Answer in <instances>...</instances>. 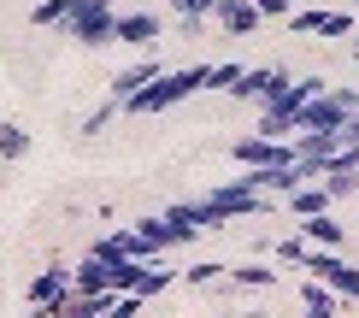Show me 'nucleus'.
Wrapping results in <instances>:
<instances>
[{
	"mask_svg": "<svg viewBox=\"0 0 359 318\" xmlns=\"http://www.w3.org/2000/svg\"><path fill=\"white\" fill-rule=\"evenodd\" d=\"M159 36H165V18H159V12H118V41H124V48L154 53Z\"/></svg>",
	"mask_w": 359,
	"mask_h": 318,
	"instance_id": "nucleus-6",
	"label": "nucleus"
},
{
	"mask_svg": "<svg viewBox=\"0 0 359 318\" xmlns=\"http://www.w3.org/2000/svg\"><path fill=\"white\" fill-rule=\"evenodd\" d=\"M29 154V130L24 124H0V159H24Z\"/></svg>",
	"mask_w": 359,
	"mask_h": 318,
	"instance_id": "nucleus-14",
	"label": "nucleus"
},
{
	"mask_svg": "<svg viewBox=\"0 0 359 318\" xmlns=\"http://www.w3.org/2000/svg\"><path fill=\"white\" fill-rule=\"evenodd\" d=\"M324 18H330V6H301V12H289V29H301V36H312V29H324Z\"/></svg>",
	"mask_w": 359,
	"mask_h": 318,
	"instance_id": "nucleus-15",
	"label": "nucleus"
},
{
	"mask_svg": "<svg viewBox=\"0 0 359 318\" xmlns=\"http://www.w3.org/2000/svg\"><path fill=\"white\" fill-rule=\"evenodd\" d=\"M330 201H336V194L324 189V183H301V189H294V194H283V206H289L294 218H312V212H324V206H330Z\"/></svg>",
	"mask_w": 359,
	"mask_h": 318,
	"instance_id": "nucleus-11",
	"label": "nucleus"
},
{
	"mask_svg": "<svg viewBox=\"0 0 359 318\" xmlns=\"http://www.w3.org/2000/svg\"><path fill=\"white\" fill-rule=\"evenodd\" d=\"M71 283H77V277H71L65 265H48V271H41V277L24 289V300H29V307H36L41 318H53V312H65V300H71Z\"/></svg>",
	"mask_w": 359,
	"mask_h": 318,
	"instance_id": "nucleus-5",
	"label": "nucleus"
},
{
	"mask_svg": "<svg viewBox=\"0 0 359 318\" xmlns=\"http://www.w3.org/2000/svg\"><path fill=\"white\" fill-rule=\"evenodd\" d=\"M301 307L318 312V318H330V312H336V289H330L324 277H318V283H301Z\"/></svg>",
	"mask_w": 359,
	"mask_h": 318,
	"instance_id": "nucleus-13",
	"label": "nucleus"
},
{
	"mask_svg": "<svg viewBox=\"0 0 359 318\" xmlns=\"http://www.w3.org/2000/svg\"><path fill=\"white\" fill-rule=\"evenodd\" d=\"M348 6H359V0H348Z\"/></svg>",
	"mask_w": 359,
	"mask_h": 318,
	"instance_id": "nucleus-25",
	"label": "nucleus"
},
{
	"mask_svg": "<svg viewBox=\"0 0 359 318\" xmlns=\"http://www.w3.org/2000/svg\"><path fill=\"white\" fill-rule=\"evenodd\" d=\"M306 271H312V277H324L341 300H359V265L341 260V248H306Z\"/></svg>",
	"mask_w": 359,
	"mask_h": 318,
	"instance_id": "nucleus-3",
	"label": "nucleus"
},
{
	"mask_svg": "<svg viewBox=\"0 0 359 318\" xmlns=\"http://www.w3.org/2000/svg\"><path fill=\"white\" fill-rule=\"evenodd\" d=\"M212 24L224 29V36H253V29L265 24V12L253 6V0H218V12H212Z\"/></svg>",
	"mask_w": 359,
	"mask_h": 318,
	"instance_id": "nucleus-8",
	"label": "nucleus"
},
{
	"mask_svg": "<svg viewBox=\"0 0 359 318\" xmlns=\"http://www.w3.org/2000/svg\"><path fill=\"white\" fill-rule=\"evenodd\" d=\"M230 277H236V289H271L277 271H265V265H242V271H230Z\"/></svg>",
	"mask_w": 359,
	"mask_h": 318,
	"instance_id": "nucleus-16",
	"label": "nucleus"
},
{
	"mask_svg": "<svg viewBox=\"0 0 359 318\" xmlns=\"http://www.w3.org/2000/svg\"><path fill=\"white\" fill-rule=\"evenodd\" d=\"M201 201L212 206L224 224H230V218H242V212H265V189H253L248 177H236V183H218V189H206Z\"/></svg>",
	"mask_w": 359,
	"mask_h": 318,
	"instance_id": "nucleus-4",
	"label": "nucleus"
},
{
	"mask_svg": "<svg viewBox=\"0 0 359 318\" xmlns=\"http://www.w3.org/2000/svg\"><path fill=\"white\" fill-rule=\"evenodd\" d=\"M324 189H330L336 201H341V194H359V171H330V177H324Z\"/></svg>",
	"mask_w": 359,
	"mask_h": 318,
	"instance_id": "nucleus-18",
	"label": "nucleus"
},
{
	"mask_svg": "<svg viewBox=\"0 0 359 318\" xmlns=\"http://www.w3.org/2000/svg\"><path fill=\"white\" fill-rule=\"evenodd\" d=\"M107 118H112V106H100V112H88V118H83V135H100V130H107Z\"/></svg>",
	"mask_w": 359,
	"mask_h": 318,
	"instance_id": "nucleus-22",
	"label": "nucleus"
},
{
	"mask_svg": "<svg viewBox=\"0 0 359 318\" xmlns=\"http://www.w3.org/2000/svg\"><path fill=\"white\" fill-rule=\"evenodd\" d=\"M159 71H165V65H159L154 53H147V59H136V65H124V71H118V77H112V100L124 106L130 95H136V88H147V83H154Z\"/></svg>",
	"mask_w": 359,
	"mask_h": 318,
	"instance_id": "nucleus-9",
	"label": "nucleus"
},
{
	"mask_svg": "<svg viewBox=\"0 0 359 318\" xmlns=\"http://www.w3.org/2000/svg\"><path fill=\"white\" fill-rule=\"evenodd\" d=\"M301 236L312 241V248H341V236H348V230H341L336 212L324 206V212H312V218H301Z\"/></svg>",
	"mask_w": 359,
	"mask_h": 318,
	"instance_id": "nucleus-10",
	"label": "nucleus"
},
{
	"mask_svg": "<svg viewBox=\"0 0 359 318\" xmlns=\"http://www.w3.org/2000/svg\"><path fill=\"white\" fill-rule=\"evenodd\" d=\"M171 12H177V18H212L218 0H171Z\"/></svg>",
	"mask_w": 359,
	"mask_h": 318,
	"instance_id": "nucleus-17",
	"label": "nucleus"
},
{
	"mask_svg": "<svg viewBox=\"0 0 359 318\" xmlns=\"http://www.w3.org/2000/svg\"><path fill=\"white\" fill-rule=\"evenodd\" d=\"M218 271H224V265H212V260H201V265H189L183 277H189V283H218Z\"/></svg>",
	"mask_w": 359,
	"mask_h": 318,
	"instance_id": "nucleus-21",
	"label": "nucleus"
},
{
	"mask_svg": "<svg viewBox=\"0 0 359 318\" xmlns=\"http://www.w3.org/2000/svg\"><path fill=\"white\" fill-rule=\"evenodd\" d=\"M236 83H242V65H212V83L206 88H224V95H230Z\"/></svg>",
	"mask_w": 359,
	"mask_h": 318,
	"instance_id": "nucleus-20",
	"label": "nucleus"
},
{
	"mask_svg": "<svg viewBox=\"0 0 359 318\" xmlns=\"http://www.w3.org/2000/svg\"><path fill=\"white\" fill-rule=\"evenodd\" d=\"M71 12H77V0H41V6L29 12V24H36V29H65Z\"/></svg>",
	"mask_w": 359,
	"mask_h": 318,
	"instance_id": "nucleus-12",
	"label": "nucleus"
},
{
	"mask_svg": "<svg viewBox=\"0 0 359 318\" xmlns=\"http://www.w3.org/2000/svg\"><path fill=\"white\" fill-rule=\"evenodd\" d=\"M353 65H359V36H353Z\"/></svg>",
	"mask_w": 359,
	"mask_h": 318,
	"instance_id": "nucleus-24",
	"label": "nucleus"
},
{
	"mask_svg": "<svg viewBox=\"0 0 359 318\" xmlns=\"http://www.w3.org/2000/svg\"><path fill=\"white\" fill-rule=\"evenodd\" d=\"M65 36L77 41V48H107V41H118V6L112 0H77Z\"/></svg>",
	"mask_w": 359,
	"mask_h": 318,
	"instance_id": "nucleus-2",
	"label": "nucleus"
},
{
	"mask_svg": "<svg viewBox=\"0 0 359 318\" xmlns=\"http://www.w3.org/2000/svg\"><path fill=\"white\" fill-rule=\"evenodd\" d=\"M289 83H294L289 71H277V65H265V71H242V83H236L230 95H236V100H259V106H265V100H271V95H283V88H289Z\"/></svg>",
	"mask_w": 359,
	"mask_h": 318,
	"instance_id": "nucleus-7",
	"label": "nucleus"
},
{
	"mask_svg": "<svg viewBox=\"0 0 359 318\" xmlns=\"http://www.w3.org/2000/svg\"><path fill=\"white\" fill-rule=\"evenodd\" d=\"M306 248H312L306 236H283V241H277V253H283L289 265H306Z\"/></svg>",
	"mask_w": 359,
	"mask_h": 318,
	"instance_id": "nucleus-19",
	"label": "nucleus"
},
{
	"mask_svg": "<svg viewBox=\"0 0 359 318\" xmlns=\"http://www.w3.org/2000/svg\"><path fill=\"white\" fill-rule=\"evenodd\" d=\"M212 83V65H183V71H159L147 88H136V95L124 100V112H136V118H154V112H171L177 100H189V95H201V88Z\"/></svg>",
	"mask_w": 359,
	"mask_h": 318,
	"instance_id": "nucleus-1",
	"label": "nucleus"
},
{
	"mask_svg": "<svg viewBox=\"0 0 359 318\" xmlns=\"http://www.w3.org/2000/svg\"><path fill=\"white\" fill-rule=\"evenodd\" d=\"M253 6H259L265 18H289V0H253Z\"/></svg>",
	"mask_w": 359,
	"mask_h": 318,
	"instance_id": "nucleus-23",
	"label": "nucleus"
}]
</instances>
